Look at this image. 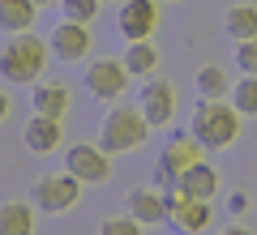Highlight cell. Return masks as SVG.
I'll list each match as a JSON object with an SVG mask.
<instances>
[{"label":"cell","instance_id":"obj_1","mask_svg":"<svg viewBox=\"0 0 257 235\" xmlns=\"http://www.w3.org/2000/svg\"><path fill=\"white\" fill-rule=\"evenodd\" d=\"M47 56H52V43L39 39L35 30L9 35V47L0 52V77L9 86H35L47 69Z\"/></svg>","mask_w":257,"mask_h":235},{"label":"cell","instance_id":"obj_2","mask_svg":"<svg viewBox=\"0 0 257 235\" xmlns=\"http://www.w3.org/2000/svg\"><path fill=\"white\" fill-rule=\"evenodd\" d=\"M206 150H223L240 137V111L231 107L227 99H197V111H193V128H189Z\"/></svg>","mask_w":257,"mask_h":235},{"label":"cell","instance_id":"obj_3","mask_svg":"<svg viewBox=\"0 0 257 235\" xmlns=\"http://www.w3.org/2000/svg\"><path fill=\"white\" fill-rule=\"evenodd\" d=\"M150 137V120L142 116V107H111L107 116H103V128H99V145L107 154H128L138 150V145H146Z\"/></svg>","mask_w":257,"mask_h":235},{"label":"cell","instance_id":"obj_4","mask_svg":"<svg viewBox=\"0 0 257 235\" xmlns=\"http://www.w3.org/2000/svg\"><path fill=\"white\" fill-rule=\"evenodd\" d=\"M82 188L86 184L77 180L73 171L43 175V180H35V188H30V201H35V209H43V214H64V209H73L77 201H82Z\"/></svg>","mask_w":257,"mask_h":235},{"label":"cell","instance_id":"obj_5","mask_svg":"<svg viewBox=\"0 0 257 235\" xmlns=\"http://www.w3.org/2000/svg\"><path fill=\"white\" fill-rule=\"evenodd\" d=\"M64 171H73L82 184H103L111 175V154L103 145H90V141H77L64 150Z\"/></svg>","mask_w":257,"mask_h":235},{"label":"cell","instance_id":"obj_6","mask_svg":"<svg viewBox=\"0 0 257 235\" xmlns=\"http://www.w3.org/2000/svg\"><path fill=\"white\" fill-rule=\"evenodd\" d=\"M128 77H133V73L124 69V60H94L90 69H86V90L99 103H116L120 94L128 90Z\"/></svg>","mask_w":257,"mask_h":235},{"label":"cell","instance_id":"obj_7","mask_svg":"<svg viewBox=\"0 0 257 235\" xmlns=\"http://www.w3.org/2000/svg\"><path fill=\"white\" fill-rule=\"evenodd\" d=\"M47 43H52V56H56V60L77 64L82 56H90L94 39H90V26H86V22H69V18H64V22H56V26H52Z\"/></svg>","mask_w":257,"mask_h":235},{"label":"cell","instance_id":"obj_8","mask_svg":"<svg viewBox=\"0 0 257 235\" xmlns=\"http://www.w3.org/2000/svg\"><path fill=\"white\" fill-rule=\"evenodd\" d=\"M155 26H159V0H120V13H116L120 39H128V43L150 39Z\"/></svg>","mask_w":257,"mask_h":235},{"label":"cell","instance_id":"obj_9","mask_svg":"<svg viewBox=\"0 0 257 235\" xmlns=\"http://www.w3.org/2000/svg\"><path fill=\"white\" fill-rule=\"evenodd\" d=\"M138 107H142V116L150 120V128H163V124H172V120H176V90H172V82L146 77Z\"/></svg>","mask_w":257,"mask_h":235},{"label":"cell","instance_id":"obj_10","mask_svg":"<svg viewBox=\"0 0 257 235\" xmlns=\"http://www.w3.org/2000/svg\"><path fill=\"white\" fill-rule=\"evenodd\" d=\"M124 209L138 218L142 226H159V222H167V214H172V197H167L163 188H155V184H150V188H133L124 197Z\"/></svg>","mask_w":257,"mask_h":235},{"label":"cell","instance_id":"obj_11","mask_svg":"<svg viewBox=\"0 0 257 235\" xmlns=\"http://www.w3.org/2000/svg\"><path fill=\"white\" fill-rule=\"evenodd\" d=\"M167 222H172L176 231H184V235H202L206 226H210V201L172 192V214H167Z\"/></svg>","mask_w":257,"mask_h":235},{"label":"cell","instance_id":"obj_12","mask_svg":"<svg viewBox=\"0 0 257 235\" xmlns=\"http://www.w3.org/2000/svg\"><path fill=\"white\" fill-rule=\"evenodd\" d=\"M64 141V124L52 116H35L26 120V128H22V145H26L30 154H56Z\"/></svg>","mask_w":257,"mask_h":235},{"label":"cell","instance_id":"obj_13","mask_svg":"<svg viewBox=\"0 0 257 235\" xmlns=\"http://www.w3.org/2000/svg\"><path fill=\"white\" fill-rule=\"evenodd\" d=\"M176 192L180 197H197V201H210L214 192H219V171H214L210 163H193V167H184L180 171V180H176Z\"/></svg>","mask_w":257,"mask_h":235},{"label":"cell","instance_id":"obj_14","mask_svg":"<svg viewBox=\"0 0 257 235\" xmlns=\"http://www.w3.org/2000/svg\"><path fill=\"white\" fill-rule=\"evenodd\" d=\"M30 111L35 116H52V120H64L69 111V90L60 82H47V86H30Z\"/></svg>","mask_w":257,"mask_h":235},{"label":"cell","instance_id":"obj_15","mask_svg":"<svg viewBox=\"0 0 257 235\" xmlns=\"http://www.w3.org/2000/svg\"><path fill=\"white\" fill-rule=\"evenodd\" d=\"M35 18H39V0H0V30L5 35L35 30Z\"/></svg>","mask_w":257,"mask_h":235},{"label":"cell","instance_id":"obj_16","mask_svg":"<svg viewBox=\"0 0 257 235\" xmlns=\"http://www.w3.org/2000/svg\"><path fill=\"white\" fill-rule=\"evenodd\" d=\"M202 154H206V145L197 141L193 133H176V137H172V145H167V150L159 154V158H163V163H172L176 171H184V167L202 163Z\"/></svg>","mask_w":257,"mask_h":235},{"label":"cell","instance_id":"obj_17","mask_svg":"<svg viewBox=\"0 0 257 235\" xmlns=\"http://www.w3.org/2000/svg\"><path fill=\"white\" fill-rule=\"evenodd\" d=\"M0 235H35V205L0 201Z\"/></svg>","mask_w":257,"mask_h":235},{"label":"cell","instance_id":"obj_18","mask_svg":"<svg viewBox=\"0 0 257 235\" xmlns=\"http://www.w3.org/2000/svg\"><path fill=\"white\" fill-rule=\"evenodd\" d=\"M193 86H197V99H231V77H227V69H219V64L197 69Z\"/></svg>","mask_w":257,"mask_h":235},{"label":"cell","instance_id":"obj_19","mask_svg":"<svg viewBox=\"0 0 257 235\" xmlns=\"http://www.w3.org/2000/svg\"><path fill=\"white\" fill-rule=\"evenodd\" d=\"M223 30H227V39H236V43L257 39V5H231L227 18H223Z\"/></svg>","mask_w":257,"mask_h":235},{"label":"cell","instance_id":"obj_20","mask_svg":"<svg viewBox=\"0 0 257 235\" xmlns=\"http://www.w3.org/2000/svg\"><path fill=\"white\" fill-rule=\"evenodd\" d=\"M124 69L133 73V77H150V73L159 69V47L150 43V39L128 43V47H124Z\"/></svg>","mask_w":257,"mask_h":235},{"label":"cell","instance_id":"obj_21","mask_svg":"<svg viewBox=\"0 0 257 235\" xmlns=\"http://www.w3.org/2000/svg\"><path fill=\"white\" fill-rule=\"evenodd\" d=\"M231 107L240 116H257V73H244L236 86H231Z\"/></svg>","mask_w":257,"mask_h":235},{"label":"cell","instance_id":"obj_22","mask_svg":"<svg viewBox=\"0 0 257 235\" xmlns=\"http://www.w3.org/2000/svg\"><path fill=\"white\" fill-rule=\"evenodd\" d=\"M99 5H103V0H60V18L86 22V26H90V22L99 18Z\"/></svg>","mask_w":257,"mask_h":235},{"label":"cell","instance_id":"obj_23","mask_svg":"<svg viewBox=\"0 0 257 235\" xmlns=\"http://www.w3.org/2000/svg\"><path fill=\"white\" fill-rule=\"evenodd\" d=\"M142 231H146V226L128 214V209H124V214H111V218H103V222H99V235H142Z\"/></svg>","mask_w":257,"mask_h":235},{"label":"cell","instance_id":"obj_24","mask_svg":"<svg viewBox=\"0 0 257 235\" xmlns=\"http://www.w3.org/2000/svg\"><path fill=\"white\" fill-rule=\"evenodd\" d=\"M236 69L240 73H257V39L236 43Z\"/></svg>","mask_w":257,"mask_h":235},{"label":"cell","instance_id":"obj_25","mask_svg":"<svg viewBox=\"0 0 257 235\" xmlns=\"http://www.w3.org/2000/svg\"><path fill=\"white\" fill-rule=\"evenodd\" d=\"M227 209H231V218H240V214L248 209V197H244V192H236V197L227 201Z\"/></svg>","mask_w":257,"mask_h":235},{"label":"cell","instance_id":"obj_26","mask_svg":"<svg viewBox=\"0 0 257 235\" xmlns=\"http://www.w3.org/2000/svg\"><path fill=\"white\" fill-rule=\"evenodd\" d=\"M219 235H253V231H248V226H223Z\"/></svg>","mask_w":257,"mask_h":235},{"label":"cell","instance_id":"obj_27","mask_svg":"<svg viewBox=\"0 0 257 235\" xmlns=\"http://www.w3.org/2000/svg\"><path fill=\"white\" fill-rule=\"evenodd\" d=\"M5 116H9V94L0 90V120H5Z\"/></svg>","mask_w":257,"mask_h":235},{"label":"cell","instance_id":"obj_28","mask_svg":"<svg viewBox=\"0 0 257 235\" xmlns=\"http://www.w3.org/2000/svg\"><path fill=\"white\" fill-rule=\"evenodd\" d=\"M43 5H60V0H39V9H43Z\"/></svg>","mask_w":257,"mask_h":235}]
</instances>
